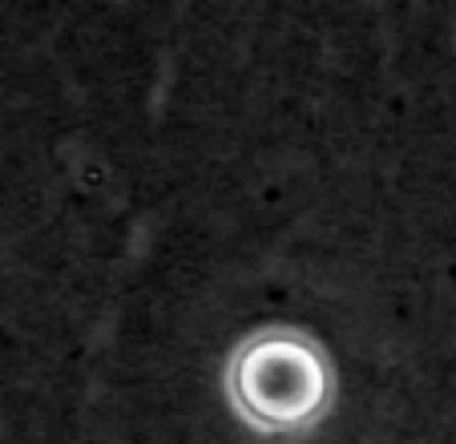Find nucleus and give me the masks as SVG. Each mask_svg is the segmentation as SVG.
I'll return each mask as SVG.
<instances>
[{"label":"nucleus","instance_id":"nucleus-1","mask_svg":"<svg viewBox=\"0 0 456 444\" xmlns=\"http://www.w3.org/2000/svg\"><path fill=\"white\" fill-rule=\"evenodd\" d=\"M226 392L234 412L258 432H303L331 404V367L315 340L271 327L231 356Z\"/></svg>","mask_w":456,"mask_h":444}]
</instances>
